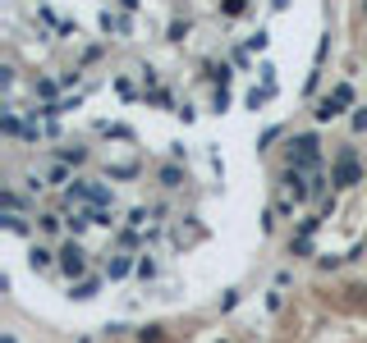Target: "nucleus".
Returning a JSON list of instances; mask_svg holds the SVG:
<instances>
[]
</instances>
